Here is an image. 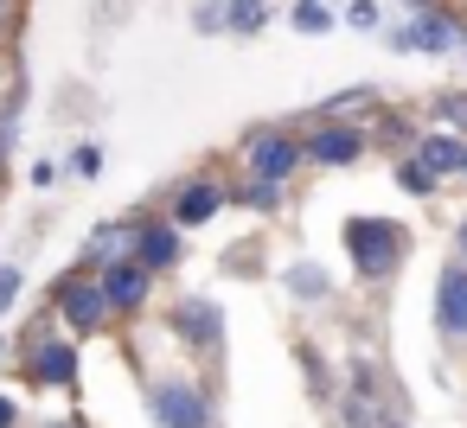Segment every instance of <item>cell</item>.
<instances>
[{
  "label": "cell",
  "instance_id": "9c48e42d",
  "mask_svg": "<svg viewBox=\"0 0 467 428\" xmlns=\"http://www.w3.org/2000/svg\"><path fill=\"white\" fill-rule=\"evenodd\" d=\"M173 332H180L186 345H199V352H218V339H224V320H218V307H212V301H180V313H173Z\"/></svg>",
  "mask_w": 467,
  "mask_h": 428
},
{
  "label": "cell",
  "instance_id": "277c9868",
  "mask_svg": "<svg viewBox=\"0 0 467 428\" xmlns=\"http://www.w3.org/2000/svg\"><path fill=\"white\" fill-rule=\"evenodd\" d=\"M301 160H307V148H301V141H288V135H275V128H263V135H250V141H244V167H250V179L282 186Z\"/></svg>",
  "mask_w": 467,
  "mask_h": 428
},
{
  "label": "cell",
  "instance_id": "4fadbf2b",
  "mask_svg": "<svg viewBox=\"0 0 467 428\" xmlns=\"http://www.w3.org/2000/svg\"><path fill=\"white\" fill-rule=\"evenodd\" d=\"M416 160H422V167H429V173H454V167H467V148H461V141H454V135H429V141H422V154H416Z\"/></svg>",
  "mask_w": 467,
  "mask_h": 428
},
{
  "label": "cell",
  "instance_id": "603a6c76",
  "mask_svg": "<svg viewBox=\"0 0 467 428\" xmlns=\"http://www.w3.org/2000/svg\"><path fill=\"white\" fill-rule=\"evenodd\" d=\"M461 256H467V218H461Z\"/></svg>",
  "mask_w": 467,
  "mask_h": 428
},
{
  "label": "cell",
  "instance_id": "9a60e30c",
  "mask_svg": "<svg viewBox=\"0 0 467 428\" xmlns=\"http://www.w3.org/2000/svg\"><path fill=\"white\" fill-rule=\"evenodd\" d=\"M288 288H295L301 301H320V294H327V275H320L314 262H295V269H288Z\"/></svg>",
  "mask_w": 467,
  "mask_h": 428
},
{
  "label": "cell",
  "instance_id": "3957f363",
  "mask_svg": "<svg viewBox=\"0 0 467 428\" xmlns=\"http://www.w3.org/2000/svg\"><path fill=\"white\" fill-rule=\"evenodd\" d=\"M148 409H154L161 428H212V396L192 377H161L148 390Z\"/></svg>",
  "mask_w": 467,
  "mask_h": 428
},
{
  "label": "cell",
  "instance_id": "7402d4cb",
  "mask_svg": "<svg viewBox=\"0 0 467 428\" xmlns=\"http://www.w3.org/2000/svg\"><path fill=\"white\" fill-rule=\"evenodd\" d=\"M46 428H90V422H78V415H58V422H46Z\"/></svg>",
  "mask_w": 467,
  "mask_h": 428
},
{
  "label": "cell",
  "instance_id": "5bb4252c",
  "mask_svg": "<svg viewBox=\"0 0 467 428\" xmlns=\"http://www.w3.org/2000/svg\"><path fill=\"white\" fill-rule=\"evenodd\" d=\"M263 20H269L263 0H224V26L231 33H263Z\"/></svg>",
  "mask_w": 467,
  "mask_h": 428
},
{
  "label": "cell",
  "instance_id": "d6986e66",
  "mask_svg": "<svg viewBox=\"0 0 467 428\" xmlns=\"http://www.w3.org/2000/svg\"><path fill=\"white\" fill-rule=\"evenodd\" d=\"M397 186L403 192H435V173L429 167H397Z\"/></svg>",
  "mask_w": 467,
  "mask_h": 428
},
{
  "label": "cell",
  "instance_id": "cb8c5ba5",
  "mask_svg": "<svg viewBox=\"0 0 467 428\" xmlns=\"http://www.w3.org/2000/svg\"><path fill=\"white\" fill-rule=\"evenodd\" d=\"M461 173H467V167H461Z\"/></svg>",
  "mask_w": 467,
  "mask_h": 428
},
{
  "label": "cell",
  "instance_id": "7c38bea8",
  "mask_svg": "<svg viewBox=\"0 0 467 428\" xmlns=\"http://www.w3.org/2000/svg\"><path fill=\"white\" fill-rule=\"evenodd\" d=\"M454 39H461V33H454L448 20H435V14H416V20L397 33V46H403V52H448Z\"/></svg>",
  "mask_w": 467,
  "mask_h": 428
},
{
  "label": "cell",
  "instance_id": "44dd1931",
  "mask_svg": "<svg viewBox=\"0 0 467 428\" xmlns=\"http://www.w3.org/2000/svg\"><path fill=\"white\" fill-rule=\"evenodd\" d=\"M0 428H20V409H14V396H0Z\"/></svg>",
  "mask_w": 467,
  "mask_h": 428
},
{
  "label": "cell",
  "instance_id": "6da1fadb",
  "mask_svg": "<svg viewBox=\"0 0 467 428\" xmlns=\"http://www.w3.org/2000/svg\"><path fill=\"white\" fill-rule=\"evenodd\" d=\"M346 250H352L358 275H390V269L403 262L410 237H403V224H390V218H346Z\"/></svg>",
  "mask_w": 467,
  "mask_h": 428
},
{
  "label": "cell",
  "instance_id": "30bf717a",
  "mask_svg": "<svg viewBox=\"0 0 467 428\" xmlns=\"http://www.w3.org/2000/svg\"><path fill=\"white\" fill-rule=\"evenodd\" d=\"M218 205H224V192H218L212 179H192V186L173 192V224H180V230H199V224L218 218Z\"/></svg>",
  "mask_w": 467,
  "mask_h": 428
},
{
  "label": "cell",
  "instance_id": "ffe728a7",
  "mask_svg": "<svg viewBox=\"0 0 467 428\" xmlns=\"http://www.w3.org/2000/svg\"><path fill=\"white\" fill-rule=\"evenodd\" d=\"M346 20H352L358 33H371V26H378V0H352V7H346Z\"/></svg>",
  "mask_w": 467,
  "mask_h": 428
},
{
  "label": "cell",
  "instance_id": "e0dca14e",
  "mask_svg": "<svg viewBox=\"0 0 467 428\" xmlns=\"http://www.w3.org/2000/svg\"><path fill=\"white\" fill-rule=\"evenodd\" d=\"M71 173H78V179H97V173H103V148H97V141H84V148L71 154Z\"/></svg>",
  "mask_w": 467,
  "mask_h": 428
},
{
  "label": "cell",
  "instance_id": "2e32d148",
  "mask_svg": "<svg viewBox=\"0 0 467 428\" xmlns=\"http://www.w3.org/2000/svg\"><path fill=\"white\" fill-rule=\"evenodd\" d=\"M333 14L320 7V0H295V33H327Z\"/></svg>",
  "mask_w": 467,
  "mask_h": 428
},
{
  "label": "cell",
  "instance_id": "7a4b0ae2",
  "mask_svg": "<svg viewBox=\"0 0 467 428\" xmlns=\"http://www.w3.org/2000/svg\"><path fill=\"white\" fill-rule=\"evenodd\" d=\"M52 307L65 313V326H71V332H103V326L116 320V307H109V288H103L90 269L65 275V281L52 288Z\"/></svg>",
  "mask_w": 467,
  "mask_h": 428
},
{
  "label": "cell",
  "instance_id": "5b68a950",
  "mask_svg": "<svg viewBox=\"0 0 467 428\" xmlns=\"http://www.w3.org/2000/svg\"><path fill=\"white\" fill-rule=\"evenodd\" d=\"M26 377L39 390H71L78 383V345L71 339H33L26 345Z\"/></svg>",
  "mask_w": 467,
  "mask_h": 428
},
{
  "label": "cell",
  "instance_id": "8992f818",
  "mask_svg": "<svg viewBox=\"0 0 467 428\" xmlns=\"http://www.w3.org/2000/svg\"><path fill=\"white\" fill-rule=\"evenodd\" d=\"M148 281H154V269L135 262V256L103 262V288H109V307H116V313H135V307L148 301Z\"/></svg>",
  "mask_w": 467,
  "mask_h": 428
},
{
  "label": "cell",
  "instance_id": "52a82bcc",
  "mask_svg": "<svg viewBox=\"0 0 467 428\" xmlns=\"http://www.w3.org/2000/svg\"><path fill=\"white\" fill-rule=\"evenodd\" d=\"M435 326L448 339H467V262H448L435 281Z\"/></svg>",
  "mask_w": 467,
  "mask_h": 428
},
{
  "label": "cell",
  "instance_id": "ac0fdd59",
  "mask_svg": "<svg viewBox=\"0 0 467 428\" xmlns=\"http://www.w3.org/2000/svg\"><path fill=\"white\" fill-rule=\"evenodd\" d=\"M20 288H26V275H20L14 262H0V313H7V307L20 301Z\"/></svg>",
  "mask_w": 467,
  "mask_h": 428
},
{
  "label": "cell",
  "instance_id": "ba28073f",
  "mask_svg": "<svg viewBox=\"0 0 467 428\" xmlns=\"http://www.w3.org/2000/svg\"><path fill=\"white\" fill-rule=\"evenodd\" d=\"M135 262H148V269H173V262H180V224L135 218Z\"/></svg>",
  "mask_w": 467,
  "mask_h": 428
},
{
  "label": "cell",
  "instance_id": "8fae6325",
  "mask_svg": "<svg viewBox=\"0 0 467 428\" xmlns=\"http://www.w3.org/2000/svg\"><path fill=\"white\" fill-rule=\"evenodd\" d=\"M365 154V135L358 128H320L314 141H307V160H320V167H346V160H358Z\"/></svg>",
  "mask_w": 467,
  "mask_h": 428
}]
</instances>
